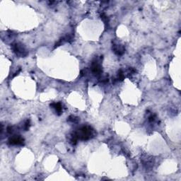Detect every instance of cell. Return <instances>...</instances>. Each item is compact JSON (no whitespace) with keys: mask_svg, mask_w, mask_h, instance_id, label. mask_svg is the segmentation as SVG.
<instances>
[{"mask_svg":"<svg viewBox=\"0 0 181 181\" xmlns=\"http://www.w3.org/2000/svg\"><path fill=\"white\" fill-rule=\"evenodd\" d=\"M154 119H155V115H151V116L149 118V121L150 122L154 121Z\"/></svg>","mask_w":181,"mask_h":181,"instance_id":"cell-10","label":"cell"},{"mask_svg":"<svg viewBox=\"0 0 181 181\" xmlns=\"http://www.w3.org/2000/svg\"><path fill=\"white\" fill-rule=\"evenodd\" d=\"M29 126H30V121L27 120L26 122V123L24 125V129L26 130H28L29 128Z\"/></svg>","mask_w":181,"mask_h":181,"instance_id":"cell-8","label":"cell"},{"mask_svg":"<svg viewBox=\"0 0 181 181\" xmlns=\"http://www.w3.org/2000/svg\"><path fill=\"white\" fill-rule=\"evenodd\" d=\"M112 49L114 50V52L118 55H123V53L125 52V48L123 47L118 46V45H113Z\"/></svg>","mask_w":181,"mask_h":181,"instance_id":"cell-5","label":"cell"},{"mask_svg":"<svg viewBox=\"0 0 181 181\" xmlns=\"http://www.w3.org/2000/svg\"><path fill=\"white\" fill-rule=\"evenodd\" d=\"M93 130L91 127H83L80 129L79 132H75L74 134L77 135L78 139H80L82 140H86L89 139L91 136L92 135Z\"/></svg>","mask_w":181,"mask_h":181,"instance_id":"cell-1","label":"cell"},{"mask_svg":"<svg viewBox=\"0 0 181 181\" xmlns=\"http://www.w3.org/2000/svg\"><path fill=\"white\" fill-rule=\"evenodd\" d=\"M124 78H125V75L123 74V72L120 70V71L119 72V73H118V79L122 81L124 79Z\"/></svg>","mask_w":181,"mask_h":181,"instance_id":"cell-7","label":"cell"},{"mask_svg":"<svg viewBox=\"0 0 181 181\" xmlns=\"http://www.w3.org/2000/svg\"><path fill=\"white\" fill-rule=\"evenodd\" d=\"M9 144L12 145H23V139L21 137H14L9 139Z\"/></svg>","mask_w":181,"mask_h":181,"instance_id":"cell-3","label":"cell"},{"mask_svg":"<svg viewBox=\"0 0 181 181\" xmlns=\"http://www.w3.org/2000/svg\"><path fill=\"white\" fill-rule=\"evenodd\" d=\"M77 120H78L77 119V118L74 116H70L69 118V121H71V122H77Z\"/></svg>","mask_w":181,"mask_h":181,"instance_id":"cell-9","label":"cell"},{"mask_svg":"<svg viewBox=\"0 0 181 181\" xmlns=\"http://www.w3.org/2000/svg\"><path fill=\"white\" fill-rule=\"evenodd\" d=\"M12 47H13L14 51L16 53V55H20V56H26L27 55L26 50L23 48L22 45H21L19 44H17V43L14 44L12 45Z\"/></svg>","mask_w":181,"mask_h":181,"instance_id":"cell-2","label":"cell"},{"mask_svg":"<svg viewBox=\"0 0 181 181\" xmlns=\"http://www.w3.org/2000/svg\"><path fill=\"white\" fill-rule=\"evenodd\" d=\"M50 106L53 107V108L56 110V111H57L59 114H60L61 112H62V105H61V103H52V105H50Z\"/></svg>","mask_w":181,"mask_h":181,"instance_id":"cell-6","label":"cell"},{"mask_svg":"<svg viewBox=\"0 0 181 181\" xmlns=\"http://www.w3.org/2000/svg\"><path fill=\"white\" fill-rule=\"evenodd\" d=\"M91 71L93 74H100L101 72V68L98 62H93L91 66Z\"/></svg>","mask_w":181,"mask_h":181,"instance_id":"cell-4","label":"cell"}]
</instances>
